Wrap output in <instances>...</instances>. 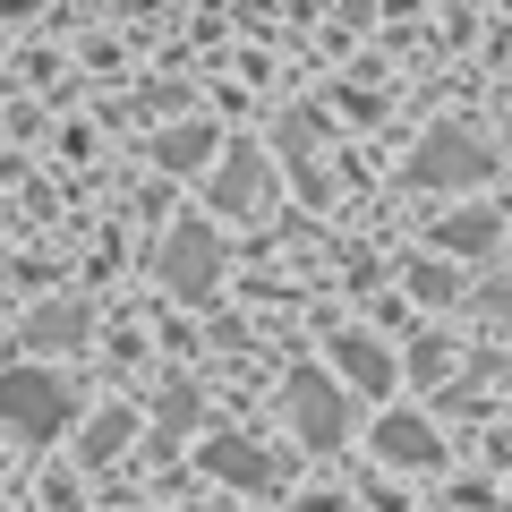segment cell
Listing matches in <instances>:
<instances>
[{"label": "cell", "instance_id": "6da1fadb", "mask_svg": "<svg viewBox=\"0 0 512 512\" xmlns=\"http://www.w3.org/2000/svg\"><path fill=\"white\" fill-rule=\"evenodd\" d=\"M0 419H9V436L52 444L77 419V384L52 376V367H0Z\"/></svg>", "mask_w": 512, "mask_h": 512}, {"label": "cell", "instance_id": "7a4b0ae2", "mask_svg": "<svg viewBox=\"0 0 512 512\" xmlns=\"http://www.w3.org/2000/svg\"><path fill=\"white\" fill-rule=\"evenodd\" d=\"M282 419H291V436L308 453H333V444H350V393L325 367H291L282 376Z\"/></svg>", "mask_w": 512, "mask_h": 512}, {"label": "cell", "instance_id": "3957f363", "mask_svg": "<svg viewBox=\"0 0 512 512\" xmlns=\"http://www.w3.org/2000/svg\"><path fill=\"white\" fill-rule=\"evenodd\" d=\"M487 171H495V146L470 137V128H436V137H419V154H410V188H478Z\"/></svg>", "mask_w": 512, "mask_h": 512}, {"label": "cell", "instance_id": "277c9868", "mask_svg": "<svg viewBox=\"0 0 512 512\" xmlns=\"http://www.w3.org/2000/svg\"><path fill=\"white\" fill-rule=\"evenodd\" d=\"M163 282L180 299H214V282H222V239H214V222H180V231L163 239Z\"/></svg>", "mask_w": 512, "mask_h": 512}, {"label": "cell", "instance_id": "5b68a950", "mask_svg": "<svg viewBox=\"0 0 512 512\" xmlns=\"http://www.w3.org/2000/svg\"><path fill=\"white\" fill-rule=\"evenodd\" d=\"M376 453L393 461V470H444V436H436V419H419V410H384L376 419Z\"/></svg>", "mask_w": 512, "mask_h": 512}, {"label": "cell", "instance_id": "8992f818", "mask_svg": "<svg viewBox=\"0 0 512 512\" xmlns=\"http://www.w3.org/2000/svg\"><path fill=\"white\" fill-rule=\"evenodd\" d=\"M325 376L342 384V393H367V402H376V393H393V359H384L376 333H342V342H333V367H325Z\"/></svg>", "mask_w": 512, "mask_h": 512}, {"label": "cell", "instance_id": "52a82bcc", "mask_svg": "<svg viewBox=\"0 0 512 512\" xmlns=\"http://www.w3.org/2000/svg\"><path fill=\"white\" fill-rule=\"evenodd\" d=\"M205 478H231V487H282V478H274V461H265V453H256V444L248 436H205Z\"/></svg>", "mask_w": 512, "mask_h": 512}, {"label": "cell", "instance_id": "ba28073f", "mask_svg": "<svg viewBox=\"0 0 512 512\" xmlns=\"http://www.w3.org/2000/svg\"><path fill=\"white\" fill-rule=\"evenodd\" d=\"M495 231H504V214H495V205H461V214L436 222V248H453V256H487Z\"/></svg>", "mask_w": 512, "mask_h": 512}, {"label": "cell", "instance_id": "9c48e42d", "mask_svg": "<svg viewBox=\"0 0 512 512\" xmlns=\"http://www.w3.org/2000/svg\"><path fill=\"white\" fill-rule=\"evenodd\" d=\"M256 180H265V154H256V146H231V154H222V171H214V205H222V214H248Z\"/></svg>", "mask_w": 512, "mask_h": 512}, {"label": "cell", "instance_id": "30bf717a", "mask_svg": "<svg viewBox=\"0 0 512 512\" xmlns=\"http://www.w3.org/2000/svg\"><path fill=\"white\" fill-rule=\"evenodd\" d=\"M214 146H222V137L205 120H180V128L154 137V163H163V171H197V163H214Z\"/></svg>", "mask_w": 512, "mask_h": 512}, {"label": "cell", "instance_id": "8fae6325", "mask_svg": "<svg viewBox=\"0 0 512 512\" xmlns=\"http://www.w3.org/2000/svg\"><path fill=\"white\" fill-rule=\"evenodd\" d=\"M86 299H52V308H35L26 316V342H43V350H69V342H86Z\"/></svg>", "mask_w": 512, "mask_h": 512}, {"label": "cell", "instance_id": "7c38bea8", "mask_svg": "<svg viewBox=\"0 0 512 512\" xmlns=\"http://www.w3.org/2000/svg\"><path fill=\"white\" fill-rule=\"evenodd\" d=\"M128 436H137V410H94V419H86V436H77V461L94 470V461H111Z\"/></svg>", "mask_w": 512, "mask_h": 512}, {"label": "cell", "instance_id": "4fadbf2b", "mask_svg": "<svg viewBox=\"0 0 512 512\" xmlns=\"http://www.w3.org/2000/svg\"><path fill=\"white\" fill-rule=\"evenodd\" d=\"M154 427H163V436H188V427H205V402H197V384H171L163 402H154Z\"/></svg>", "mask_w": 512, "mask_h": 512}, {"label": "cell", "instance_id": "5bb4252c", "mask_svg": "<svg viewBox=\"0 0 512 512\" xmlns=\"http://www.w3.org/2000/svg\"><path fill=\"white\" fill-rule=\"evenodd\" d=\"M444 367H453V342H444V333H419V350H410V376H419V384H436Z\"/></svg>", "mask_w": 512, "mask_h": 512}, {"label": "cell", "instance_id": "9a60e30c", "mask_svg": "<svg viewBox=\"0 0 512 512\" xmlns=\"http://www.w3.org/2000/svg\"><path fill=\"white\" fill-rule=\"evenodd\" d=\"M478 308H487V316H504V325H512V274H495L487 291H478Z\"/></svg>", "mask_w": 512, "mask_h": 512}]
</instances>
